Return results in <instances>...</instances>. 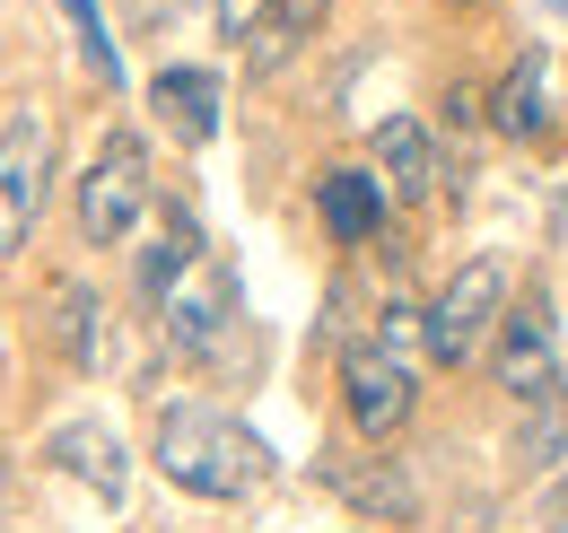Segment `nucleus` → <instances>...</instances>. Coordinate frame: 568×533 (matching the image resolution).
<instances>
[{
    "label": "nucleus",
    "instance_id": "nucleus-20",
    "mask_svg": "<svg viewBox=\"0 0 568 533\" xmlns=\"http://www.w3.org/2000/svg\"><path fill=\"white\" fill-rule=\"evenodd\" d=\"M542 525H551V533H568V472H560V490L542 499Z\"/></svg>",
    "mask_w": 568,
    "mask_h": 533
},
{
    "label": "nucleus",
    "instance_id": "nucleus-8",
    "mask_svg": "<svg viewBox=\"0 0 568 533\" xmlns=\"http://www.w3.org/2000/svg\"><path fill=\"white\" fill-rule=\"evenodd\" d=\"M149 105H158V123L184 140V149L219 140V79H211V70H193V62L158 70V79H149Z\"/></svg>",
    "mask_w": 568,
    "mask_h": 533
},
{
    "label": "nucleus",
    "instance_id": "nucleus-11",
    "mask_svg": "<svg viewBox=\"0 0 568 533\" xmlns=\"http://www.w3.org/2000/svg\"><path fill=\"white\" fill-rule=\"evenodd\" d=\"M53 472H71L88 481L97 499H123V446H114V429H97V420H71V429H53Z\"/></svg>",
    "mask_w": 568,
    "mask_h": 533
},
{
    "label": "nucleus",
    "instance_id": "nucleus-4",
    "mask_svg": "<svg viewBox=\"0 0 568 533\" xmlns=\"http://www.w3.org/2000/svg\"><path fill=\"white\" fill-rule=\"evenodd\" d=\"M342 402H351V429L367 446L403 438V420H412V359L394 341H351L342 350Z\"/></svg>",
    "mask_w": 568,
    "mask_h": 533
},
{
    "label": "nucleus",
    "instance_id": "nucleus-14",
    "mask_svg": "<svg viewBox=\"0 0 568 533\" xmlns=\"http://www.w3.org/2000/svg\"><path fill=\"white\" fill-rule=\"evenodd\" d=\"M53 341L71 350V368H97L105 359V306L88 289H53Z\"/></svg>",
    "mask_w": 568,
    "mask_h": 533
},
{
    "label": "nucleus",
    "instance_id": "nucleus-21",
    "mask_svg": "<svg viewBox=\"0 0 568 533\" xmlns=\"http://www.w3.org/2000/svg\"><path fill=\"white\" fill-rule=\"evenodd\" d=\"M464 9H473V0H464Z\"/></svg>",
    "mask_w": 568,
    "mask_h": 533
},
{
    "label": "nucleus",
    "instance_id": "nucleus-17",
    "mask_svg": "<svg viewBox=\"0 0 568 533\" xmlns=\"http://www.w3.org/2000/svg\"><path fill=\"white\" fill-rule=\"evenodd\" d=\"M333 481H342V490H351V499H367V507H394V516H403V507H412V490H403V481H394V472L385 464H333Z\"/></svg>",
    "mask_w": 568,
    "mask_h": 533
},
{
    "label": "nucleus",
    "instance_id": "nucleus-13",
    "mask_svg": "<svg viewBox=\"0 0 568 533\" xmlns=\"http://www.w3.org/2000/svg\"><path fill=\"white\" fill-rule=\"evenodd\" d=\"M324 18H333V0H272V9H263V27H254V70L288 62Z\"/></svg>",
    "mask_w": 568,
    "mask_h": 533
},
{
    "label": "nucleus",
    "instance_id": "nucleus-19",
    "mask_svg": "<svg viewBox=\"0 0 568 533\" xmlns=\"http://www.w3.org/2000/svg\"><path fill=\"white\" fill-rule=\"evenodd\" d=\"M263 9H272V0H211V18H219V36H227V44H245V36L263 27Z\"/></svg>",
    "mask_w": 568,
    "mask_h": 533
},
{
    "label": "nucleus",
    "instance_id": "nucleus-18",
    "mask_svg": "<svg viewBox=\"0 0 568 533\" xmlns=\"http://www.w3.org/2000/svg\"><path fill=\"white\" fill-rule=\"evenodd\" d=\"M481 105H490V97H481L473 79H455V88L437 97V123H446V132H473V123H481Z\"/></svg>",
    "mask_w": 568,
    "mask_h": 533
},
{
    "label": "nucleus",
    "instance_id": "nucleus-5",
    "mask_svg": "<svg viewBox=\"0 0 568 533\" xmlns=\"http://www.w3.org/2000/svg\"><path fill=\"white\" fill-rule=\"evenodd\" d=\"M44 184H53V123L27 105L0 132V254H18L44 219Z\"/></svg>",
    "mask_w": 568,
    "mask_h": 533
},
{
    "label": "nucleus",
    "instance_id": "nucleus-9",
    "mask_svg": "<svg viewBox=\"0 0 568 533\" xmlns=\"http://www.w3.org/2000/svg\"><path fill=\"white\" fill-rule=\"evenodd\" d=\"M315 210H324L333 245H367V237L385 228V175H367V167H333V175L315 184Z\"/></svg>",
    "mask_w": 568,
    "mask_h": 533
},
{
    "label": "nucleus",
    "instance_id": "nucleus-15",
    "mask_svg": "<svg viewBox=\"0 0 568 533\" xmlns=\"http://www.w3.org/2000/svg\"><path fill=\"white\" fill-rule=\"evenodd\" d=\"M560 446H568V394L551 385V394L525 402V438H516V464L542 472V464H560Z\"/></svg>",
    "mask_w": 568,
    "mask_h": 533
},
{
    "label": "nucleus",
    "instance_id": "nucleus-12",
    "mask_svg": "<svg viewBox=\"0 0 568 533\" xmlns=\"http://www.w3.org/2000/svg\"><path fill=\"white\" fill-rule=\"evenodd\" d=\"M490 123L507 140H534L542 123H551V62L542 53H525V62L498 79V97H490Z\"/></svg>",
    "mask_w": 568,
    "mask_h": 533
},
{
    "label": "nucleus",
    "instance_id": "nucleus-16",
    "mask_svg": "<svg viewBox=\"0 0 568 533\" xmlns=\"http://www.w3.org/2000/svg\"><path fill=\"white\" fill-rule=\"evenodd\" d=\"M79 27V53H88V70L105 79V88H123V53H114V36H105V18H97V0H62Z\"/></svg>",
    "mask_w": 568,
    "mask_h": 533
},
{
    "label": "nucleus",
    "instance_id": "nucleus-1",
    "mask_svg": "<svg viewBox=\"0 0 568 533\" xmlns=\"http://www.w3.org/2000/svg\"><path fill=\"white\" fill-rule=\"evenodd\" d=\"M149 455H158V472H166L175 490H193V499H245V490H263V472H272V446H263L245 420L202 411V402L158 411Z\"/></svg>",
    "mask_w": 568,
    "mask_h": 533
},
{
    "label": "nucleus",
    "instance_id": "nucleus-2",
    "mask_svg": "<svg viewBox=\"0 0 568 533\" xmlns=\"http://www.w3.org/2000/svg\"><path fill=\"white\" fill-rule=\"evenodd\" d=\"M498 315H507V271L498 263H464L437 298L420 306V333H428V359L437 368H464V359H481V341L498 333Z\"/></svg>",
    "mask_w": 568,
    "mask_h": 533
},
{
    "label": "nucleus",
    "instance_id": "nucleus-3",
    "mask_svg": "<svg viewBox=\"0 0 568 533\" xmlns=\"http://www.w3.org/2000/svg\"><path fill=\"white\" fill-rule=\"evenodd\" d=\"M141 219H149V158L132 132H114L79 175V237L88 245H132Z\"/></svg>",
    "mask_w": 568,
    "mask_h": 533
},
{
    "label": "nucleus",
    "instance_id": "nucleus-6",
    "mask_svg": "<svg viewBox=\"0 0 568 533\" xmlns=\"http://www.w3.org/2000/svg\"><path fill=\"white\" fill-rule=\"evenodd\" d=\"M158 324H166V350H175V359H211L219 341H227V324H236V280H227V263L202 254V263L158 298Z\"/></svg>",
    "mask_w": 568,
    "mask_h": 533
},
{
    "label": "nucleus",
    "instance_id": "nucleus-7",
    "mask_svg": "<svg viewBox=\"0 0 568 533\" xmlns=\"http://www.w3.org/2000/svg\"><path fill=\"white\" fill-rule=\"evenodd\" d=\"M498 385L516 402H534V394L560 385V324H551L542 298H525V306L498 315Z\"/></svg>",
    "mask_w": 568,
    "mask_h": 533
},
{
    "label": "nucleus",
    "instance_id": "nucleus-10",
    "mask_svg": "<svg viewBox=\"0 0 568 533\" xmlns=\"http://www.w3.org/2000/svg\"><path fill=\"white\" fill-rule=\"evenodd\" d=\"M376 175H385V193L428 201L437 184H446V167H437V140H428L412 114H394V123L376 132Z\"/></svg>",
    "mask_w": 568,
    "mask_h": 533
}]
</instances>
